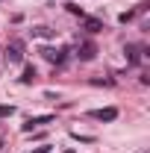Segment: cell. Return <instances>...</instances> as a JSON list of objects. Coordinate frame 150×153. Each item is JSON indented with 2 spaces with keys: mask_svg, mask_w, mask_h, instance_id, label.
I'll list each match as a JSON object with an SVG mask.
<instances>
[{
  "mask_svg": "<svg viewBox=\"0 0 150 153\" xmlns=\"http://www.w3.org/2000/svg\"><path fill=\"white\" fill-rule=\"evenodd\" d=\"M91 118H97V121H115L118 118V109L115 106H106V109H94Z\"/></svg>",
  "mask_w": 150,
  "mask_h": 153,
  "instance_id": "cell-1",
  "label": "cell"
},
{
  "mask_svg": "<svg viewBox=\"0 0 150 153\" xmlns=\"http://www.w3.org/2000/svg\"><path fill=\"white\" fill-rule=\"evenodd\" d=\"M41 53H44V59H47V62H56V65H62V62H65V53H68V50H53V47H44Z\"/></svg>",
  "mask_w": 150,
  "mask_h": 153,
  "instance_id": "cell-2",
  "label": "cell"
},
{
  "mask_svg": "<svg viewBox=\"0 0 150 153\" xmlns=\"http://www.w3.org/2000/svg\"><path fill=\"white\" fill-rule=\"evenodd\" d=\"M94 56H97V47H94L91 41H85V44H79V59H82V62H91Z\"/></svg>",
  "mask_w": 150,
  "mask_h": 153,
  "instance_id": "cell-3",
  "label": "cell"
},
{
  "mask_svg": "<svg viewBox=\"0 0 150 153\" xmlns=\"http://www.w3.org/2000/svg\"><path fill=\"white\" fill-rule=\"evenodd\" d=\"M21 41H15V44H9L6 47V62H21Z\"/></svg>",
  "mask_w": 150,
  "mask_h": 153,
  "instance_id": "cell-4",
  "label": "cell"
},
{
  "mask_svg": "<svg viewBox=\"0 0 150 153\" xmlns=\"http://www.w3.org/2000/svg\"><path fill=\"white\" fill-rule=\"evenodd\" d=\"M50 121H53L50 115H41V118H30V121L24 124V130H33V127H41V124H50Z\"/></svg>",
  "mask_w": 150,
  "mask_h": 153,
  "instance_id": "cell-5",
  "label": "cell"
},
{
  "mask_svg": "<svg viewBox=\"0 0 150 153\" xmlns=\"http://www.w3.org/2000/svg\"><path fill=\"white\" fill-rule=\"evenodd\" d=\"M85 30H88V33H100V30H103V24H100V21H94V18H85Z\"/></svg>",
  "mask_w": 150,
  "mask_h": 153,
  "instance_id": "cell-6",
  "label": "cell"
},
{
  "mask_svg": "<svg viewBox=\"0 0 150 153\" xmlns=\"http://www.w3.org/2000/svg\"><path fill=\"white\" fill-rule=\"evenodd\" d=\"M36 79V71L33 68H24V76H21V82H33Z\"/></svg>",
  "mask_w": 150,
  "mask_h": 153,
  "instance_id": "cell-7",
  "label": "cell"
},
{
  "mask_svg": "<svg viewBox=\"0 0 150 153\" xmlns=\"http://www.w3.org/2000/svg\"><path fill=\"white\" fill-rule=\"evenodd\" d=\"M127 53H130V62L135 65V62H138V47H135V44H130V47H127Z\"/></svg>",
  "mask_w": 150,
  "mask_h": 153,
  "instance_id": "cell-8",
  "label": "cell"
},
{
  "mask_svg": "<svg viewBox=\"0 0 150 153\" xmlns=\"http://www.w3.org/2000/svg\"><path fill=\"white\" fill-rule=\"evenodd\" d=\"M9 115H15V106H0V118H9Z\"/></svg>",
  "mask_w": 150,
  "mask_h": 153,
  "instance_id": "cell-9",
  "label": "cell"
},
{
  "mask_svg": "<svg viewBox=\"0 0 150 153\" xmlns=\"http://www.w3.org/2000/svg\"><path fill=\"white\" fill-rule=\"evenodd\" d=\"M33 36H41V38H44V36H50V30H47V27H36Z\"/></svg>",
  "mask_w": 150,
  "mask_h": 153,
  "instance_id": "cell-10",
  "label": "cell"
},
{
  "mask_svg": "<svg viewBox=\"0 0 150 153\" xmlns=\"http://www.w3.org/2000/svg\"><path fill=\"white\" fill-rule=\"evenodd\" d=\"M36 153H50V144H41V147H38Z\"/></svg>",
  "mask_w": 150,
  "mask_h": 153,
  "instance_id": "cell-11",
  "label": "cell"
}]
</instances>
